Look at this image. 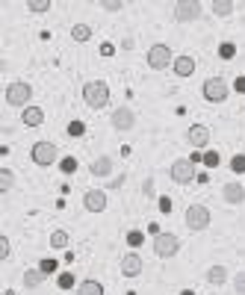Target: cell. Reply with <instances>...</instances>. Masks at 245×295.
Wrapping results in <instances>:
<instances>
[{
  "instance_id": "obj_1",
  "label": "cell",
  "mask_w": 245,
  "mask_h": 295,
  "mask_svg": "<svg viewBox=\"0 0 245 295\" xmlns=\"http://www.w3.org/2000/svg\"><path fill=\"white\" fill-rule=\"evenodd\" d=\"M83 101L89 109H104L109 104V86L104 80H89L83 86Z\"/></svg>"
},
{
  "instance_id": "obj_2",
  "label": "cell",
  "mask_w": 245,
  "mask_h": 295,
  "mask_svg": "<svg viewBox=\"0 0 245 295\" xmlns=\"http://www.w3.org/2000/svg\"><path fill=\"white\" fill-rule=\"evenodd\" d=\"M210 210L204 207V204H189L186 207V215H183V222H186V227L192 230V233H201V230H207L210 227Z\"/></svg>"
},
{
  "instance_id": "obj_3",
  "label": "cell",
  "mask_w": 245,
  "mask_h": 295,
  "mask_svg": "<svg viewBox=\"0 0 245 295\" xmlns=\"http://www.w3.org/2000/svg\"><path fill=\"white\" fill-rule=\"evenodd\" d=\"M33 97V86L30 83H24V80H15V83H9L6 86V104L9 106H30L27 101Z\"/></svg>"
},
{
  "instance_id": "obj_4",
  "label": "cell",
  "mask_w": 245,
  "mask_h": 295,
  "mask_svg": "<svg viewBox=\"0 0 245 295\" xmlns=\"http://www.w3.org/2000/svg\"><path fill=\"white\" fill-rule=\"evenodd\" d=\"M201 15H204L201 0H177V3H175V21H180V24L198 21Z\"/></svg>"
},
{
  "instance_id": "obj_5",
  "label": "cell",
  "mask_w": 245,
  "mask_h": 295,
  "mask_svg": "<svg viewBox=\"0 0 245 295\" xmlns=\"http://www.w3.org/2000/svg\"><path fill=\"white\" fill-rule=\"evenodd\" d=\"M30 156H33L35 165L47 168V165H53V163L59 160V148L53 145V142H35L33 151H30Z\"/></svg>"
},
{
  "instance_id": "obj_6",
  "label": "cell",
  "mask_w": 245,
  "mask_h": 295,
  "mask_svg": "<svg viewBox=\"0 0 245 295\" xmlns=\"http://www.w3.org/2000/svg\"><path fill=\"white\" fill-rule=\"evenodd\" d=\"M201 94H204L207 104H222V101H228V83L222 77H210L201 86Z\"/></svg>"
},
{
  "instance_id": "obj_7",
  "label": "cell",
  "mask_w": 245,
  "mask_h": 295,
  "mask_svg": "<svg viewBox=\"0 0 245 295\" xmlns=\"http://www.w3.org/2000/svg\"><path fill=\"white\" fill-rule=\"evenodd\" d=\"M180 251V239L175 233H157L154 236V254L163 260H172Z\"/></svg>"
},
{
  "instance_id": "obj_8",
  "label": "cell",
  "mask_w": 245,
  "mask_h": 295,
  "mask_svg": "<svg viewBox=\"0 0 245 295\" xmlns=\"http://www.w3.org/2000/svg\"><path fill=\"white\" fill-rule=\"evenodd\" d=\"M168 177H172L175 183H180V186H186V183H192V180L198 177V174H195V163L180 156V160H175V163H172V168H168Z\"/></svg>"
},
{
  "instance_id": "obj_9",
  "label": "cell",
  "mask_w": 245,
  "mask_h": 295,
  "mask_svg": "<svg viewBox=\"0 0 245 295\" xmlns=\"http://www.w3.org/2000/svg\"><path fill=\"white\" fill-rule=\"evenodd\" d=\"M172 62H175V56H172V47L168 45H154L151 50H148V68L165 71Z\"/></svg>"
},
{
  "instance_id": "obj_10",
  "label": "cell",
  "mask_w": 245,
  "mask_h": 295,
  "mask_svg": "<svg viewBox=\"0 0 245 295\" xmlns=\"http://www.w3.org/2000/svg\"><path fill=\"white\" fill-rule=\"evenodd\" d=\"M109 121H112V127H116L118 133H127V130H133V124H136V112H133L130 106H118Z\"/></svg>"
},
{
  "instance_id": "obj_11",
  "label": "cell",
  "mask_w": 245,
  "mask_h": 295,
  "mask_svg": "<svg viewBox=\"0 0 245 295\" xmlns=\"http://www.w3.org/2000/svg\"><path fill=\"white\" fill-rule=\"evenodd\" d=\"M186 142L189 148H207V142H210V127L207 124H192V127L186 130Z\"/></svg>"
},
{
  "instance_id": "obj_12",
  "label": "cell",
  "mask_w": 245,
  "mask_h": 295,
  "mask_svg": "<svg viewBox=\"0 0 245 295\" xmlns=\"http://www.w3.org/2000/svg\"><path fill=\"white\" fill-rule=\"evenodd\" d=\"M83 207L89 212H104L106 210V192L104 189H89L83 195Z\"/></svg>"
},
{
  "instance_id": "obj_13",
  "label": "cell",
  "mask_w": 245,
  "mask_h": 295,
  "mask_svg": "<svg viewBox=\"0 0 245 295\" xmlns=\"http://www.w3.org/2000/svg\"><path fill=\"white\" fill-rule=\"evenodd\" d=\"M142 266H145V260H142L136 251H130V254L121 257V274H124V278H139Z\"/></svg>"
},
{
  "instance_id": "obj_14",
  "label": "cell",
  "mask_w": 245,
  "mask_h": 295,
  "mask_svg": "<svg viewBox=\"0 0 245 295\" xmlns=\"http://www.w3.org/2000/svg\"><path fill=\"white\" fill-rule=\"evenodd\" d=\"M21 124H27V127H42V124H45V109H42V106H24Z\"/></svg>"
},
{
  "instance_id": "obj_15",
  "label": "cell",
  "mask_w": 245,
  "mask_h": 295,
  "mask_svg": "<svg viewBox=\"0 0 245 295\" xmlns=\"http://www.w3.org/2000/svg\"><path fill=\"white\" fill-rule=\"evenodd\" d=\"M172 68H175L177 77H192L195 74V59L189 56V53H180V56H175Z\"/></svg>"
},
{
  "instance_id": "obj_16",
  "label": "cell",
  "mask_w": 245,
  "mask_h": 295,
  "mask_svg": "<svg viewBox=\"0 0 245 295\" xmlns=\"http://www.w3.org/2000/svg\"><path fill=\"white\" fill-rule=\"evenodd\" d=\"M222 198L228 201V204H242V201H245V189H242V183H224Z\"/></svg>"
},
{
  "instance_id": "obj_17",
  "label": "cell",
  "mask_w": 245,
  "mask_h": 295,
  "mask_svg": "<svg viewBox=\"0 0 245 295\" xmlns=\"http://www.w3.org/2000/svg\"><path fill=\"white\" fill-rule=\"evenodd\" d=\"M89 171H92L95 177H109L112 174V156H98V160H95L92 165H89Z\"/></svg>"
},
{
  "instance_id": "obj_18",
  "label": "cell",
  "mask_w": 245,
  "mask_h": 295,
  "mask_svg": "<svg viewBox=\"0 0 245 295\" xmlns=\"http://www.w3.org/2000/svg\"><path fill=\"white\" fill-rule=\"evenodd\" d=\"M42 283H45L42 269H27V271H24V289H39Z\"/></svg>"
},
{
  "instance_id": "obj_19",
  "label": "cell",
  "mask_w": 245,
  "mask_h": 295,
  "mask_svg": "<svg viewBox=\"0 0 245 295\" xmlns=\"http://www.w3.org/2000/svg\"><path fill=\"white\" fill-rule=\"evenodd\" d=\"M204 278H207V283H210V286H222V283L228 281V269H224V266H210Z\"/></svg>"
},
{
  "instance_id": "obj_20",
  "label": "cell",
  "mask_w": 245,
  "mask_h": 295,
  "mask_svg": "<svg viewBox=\"0 0 245 295\" xmlns=\"http://www.w3.org/2000/svg\"><path fill=\"white\" fill-rule=\"evenodd\" d=\"M77 295H104V286L89 278V281H83L80 286H77Z\"/></svg>"
},
{
  "instance_id": "obj_21",
  "label": "cell",
  "mask_w": 245,
  "mask_h": 295,
  "mask_svg": "<svg viewBox=\"0 0 245 295\" xmlns=\"http://www.w3.org/2000/svg\"><path fill=\"white\" fill-rule=\"evenodd\" d=\"M71 38H74V42H89V38H92V27H89V24H74V27H71Z\"/></svg>"
},
{
  "instance_id": "obj_22",
  "label": "cell",
  "mask_w": 245,
  "mask_h": 295,
  "mask_svg": "<svg viewBox=\"0 0 245 295\" xmlns=\"http://www.w3.org/2000/svg\"><path fill=\"white\" fill-rule=\"evenodd\" d=\"M213 12H216L219 18H228V15L234 12V0H213Z\"/></svg>"
},
{
  "instance_id": "obj_23",
  "label": "cell",
  "mask_w": 245,
  "mask_h": 295,
  "mask_svg": "<svg viewBox=\"0 0 245 295\" xmlns=\"http://www.w3.org/2000/svg\"><path fill=\"white\" fill-rule=\"evenodd\" d=\"M15 186V171L12 168H0V192H9Z\"/></svg>"
},
{
  "instance_id": "obj_24",
  "label": "cell",
  "mask_w": 245,
  "mask_h": 295,
  "mask_svg": "<svg viewBox=\"0 0 245 295\" xmlns=\"http://www.w3.org/2000/svg\"><path fill=\"white\" fill-rule=\"evenodd\" d=\"M53 6V0H27V9L33 12V15H42Z\"/></svg>"
},
{
  "instance_id": "obj_25",
  "label": "cell",
  "mask_w": 245,
  "mask_h": 295,
  "mask_svg": "<svg viewBox=\"0 0 245 295\" xmlns=\"http://www.w3.org/2000/svg\"><path fill=\"white\" fill-rule=\"evenodd\" d=\"M68 233H65V230H53V233H50V245L53 248H68Z\"/></svg>"
},
{
  "instance_id": "obj_26",
  "label": "cell",
  "mask_w": 245,
  "mask_h": 295,
  "mask_svg": "<svg viewBox=\"0 0 245 295\" xmlns=\"http://www.w3.org/2000/svg\"><path fill=\"white\" fill-rule=\"evenodd\" d=\"M219 56H222V59H234L236 56V45H234V42H222V45H219Z\"/></svg>"
},
{
  "instance_id": "obj_27",
  "label": "cell",
  "mask_w": 245,
  "mask_h": 295,
  "mask_svg": "<svg viewBox=\"0 0 245 295\" xmlns=\"http://www.w3.org/2000/svg\"><path fill=\"white\" fill-rule=\"evenodd\" d=\"M231 171H236V174H245V153H236V156H231Z\"/></svg>"
},
{
  "instance_id": "obj_28",
  "label": "cell",
  "mask_w": 245,
  "mask_h": 295,
  "mask_svg": "<svg viewBox=\"0 0 245 295\" xmlns=\"http://www.w3.org/2000/svg\"><path fill=\"white\" fill-rule=\"evenodd\" d=\"M142 242H145V233H142V230H130L127 233V245L130 248H139Z\"/></svg>"
},
{
  "instance_id": "obj_29",
  "label": "cell",
  "mask_w": 245,
  "mask_h": 295,
  "mask_svg": "<svg viewBox=\"0 0 245 295\" xmlns=\"http://www.w3.org/2000/svg\"><path fill=\"white\" fill-rule=\"evenodd\" d=\"M56 266H59L56 260H47V257L39 263V269H42V274H45V278H47V274H53V271H56Z\"/></svg>"
},
{
  "instance_id": "obj_30",
  "label": "cell",
  "mask_w": 245,
  "mask_h": 295,
  "mask_svg": "<svg viewBox=\"0 0 245 295\" xmlns=\"http://www.w3.org/2000/svg\"><path fill=\"white\" fill-rule=\"evenodd\" d=\"M219 163H222V156L216 151H204V165H207V168H216Z\"/></svg>"
},
{
  "instance_id": "obj_31",
  "label": "cell",
  "mask_w": 245,
  "mask_h": 295,
  "mask_svg": "<svg viewBox=\"0 0 245 295\" xmlns=\"http://www.w3.org/2000/svg\"><path fill=\"white\" fill-rule=\"evenodd\" d=\"M59 168H62L65 174H74V171H77V160H74V156H65V160L59 163Z\"/></svg>"
},
{
  "instance_id": "obj_32",
  "label": "cell",
  "mask_w": 245,
  "mask_h": 295,
  "mask_svg": "<svg viewBox=\"0 0 245 295\" xmlns=\"http://www.w3.org/2000/svg\"><path fill=\"white\" fill-rule=\"evenodd\" d=\"M12 245H9V236H0V260H9Z\"/></svg>"
},
{
  "instance_id": "obj_33",
  "label": "cell",
  "mask_w": 245,
  "mask_h": 295,
  "mask_svg": "<svg viewBox=\"0 0 245 295\" xmlns=\"http://www.w3.org/2000/svg\"><path fill=\"white\" fill-rule=\"evenodd\" d=\"M86 133V124L83 121H71L68 124V136H83Z\"/></svg>"
},
{
  "instance_id": "obj_34",
  "label": "cell",
  "mask_w": 245,
  "mask_h": 295,
  "mask_svg": "<svg viewBox=\"0 0 245 295\" xmlns=\"http://www.w3.org/2000/svg\"><path fill=\"white\" fill-rule=\"evenodd\" d=\"M59 286H62V289H71V286H74V274H71V271H62V274H59Z\"/></svg>"
},
{
  "instance_id": "obj_35",
  "label": "cell",
  "mask_w": 245,
  "mask_h": 295,
  "mask_svg": "<svg viewBox=\"0 0 245 295\" xmlns=\"http://www.w3.org/2000/svg\"><path fill=\"white\" fill-rule=\"evenodd\" d=\"M101 6H104L106 12H118L124 6V0H101Z\"/></svg>"
},
{
  "instance_id": "obj_36",
  "label": "cell",
  "mask_w": 245,
  "mask_h": 295,
  "mask_svg": "<svg viewBox=\"0 0 245 295\" xmlns=\"http://www.w3.org/2000/svg\"><path fill=\"white\" fill-rule=\"evenodd\" d=\"M234 289L239 295H245V271H236V278H234Z\"/></svg>"
},
{
  "instance_id": "obj_37",
  "label": "cell",
  "mask_w": 245,
  "mask_h": 295,
  "mask_svg": "<svg viewBox=\"0 0 245 295\" xmlns=\"http://www.w3.org/2000/svg\"><path fill=\"white\" fill-rule=\"evenodd\" d=\"M157 207H160V212H172V198H165L163 195V198L157 201Z\"/></svg>"
},
{
  "instance_id": "obj_38",
  "label": "cell",
  "mask_w": 245,
  "mask_h": 295,
  "mask_svg": "<svg viewBox=\"0 0 245 295\" xmlns=\"http://www.w3.org/2000/svg\"><path fill=\"white\" fill-rule=\"evenodd\" d=\"M112 53H116V47L109 45V42H104V45H101V56H112Z\"/></svg>"
},
{
  "instance_id": "obj_39",
  "label": "cell",
  "mask_w": 245,
  "mask_h": 295,
  "mask_svg": "<svg viewBox=\"0 0 245 295\" xmlns=\"http://www.w3.org/2000/svg\"><path fill=\"white\" fill-rule=\"evenodd\" d=\"M234 89H236V92H239V94H245V77H236Z\"/></svg>"
},
{
  "instance_id": "obj_40",
  "label": "cell",
  "mask_w": 245,
  "mask_h": 295,
  "mask_svg": "<svg viewBox=\"0 0 245 295\" xmlns=\"http://www.w3.org/2000/svg\"><path fill=\"white\" fill-rule=\"evenodd\" d=\"M189 160H192V163L198 165V163H204V153H201L198 148H195V151H192V156H189Z\"/></svg>"
},
{
  "instance_id": "obj_41",
  "label": "cell",
  "mask_w": 245,
  "mask_h": 295,
  "mask_svg": "<svg viewBox=\"0 0 245 295\" xmlns=\"http://www.w3.org/2000/svg\"><path fill=\"white\" fill-rule=\"evenodd\" d=\"M124 180H127V177L121 174V177H116V180H112V183H109V186H112V189H118V186H124Z\"/></svg>"
},
{
  "instance_id": "obj_42",
  "label": "cell",
  "mask_w": 245,
  "mask_h": 295,
  "mask_svg": "<svg viewBox=\"0 0 245 295\" xmlns=\"http://www.w3.org/2000/svg\"><path fill=\"white\" fill-rule=\"evenodd\" d=\"M180 295H195V292H192V289H183V292H180Z\"/></svg>"
}]
</instances>
